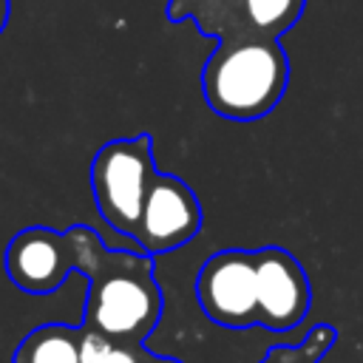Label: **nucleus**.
<instances>
[{
  "instance_id": "nucleus-1",
  "label": "nucleus",
  "mask_w": 363,
  "mask_h": 363,
  "mask_svg": "<svg viewBox=\"0 0 363 363\" xmlns=\"http://www.w3.org/2000/svg\"><path fill=\"white\" fill-rule=\"evenodd\" d=\"M74 269L88 278L85 329L105 335L119 346H142L162 318V289L153 281V255L108 250L102 238L74 224L65 230Z\"/></svg>"
},
{
  "instance_id": "nucleus-2",
  "label": "nucleus",
  "mask_w": 363,
  "mask_h": 363,
  "mask_svg": "<svg viewBox=\"0 0 363 363\" xmlns=\"http://www.w3.org/2000/svg\"><path fill=\"white\" fill-rule=\"evenodd\" d=\"M289 82V60L278 37L230 34L201 68L204 102L224 119L250 122L278 108Z\"/></svg>"
},
{
  "instance_id": "nucleus-3",
  "label": "nucleus",
  "mask_w": 363,
  "mask_h": 363,
  "mask_svg": "<svg viewBox=\"0 0 363 363\" xmlns=\"http://www.w3.org/2000/svg\"><path fill=\"white\" fill-rule=\"evenodd\" d=\"M156 173L150 133L113 139L96 150L91 162V190L108 227L133 238L147 187Z\"/></svg>"
},
{
  "instance_id": "nucleus-4",
  "label": "nucleus",
  "mask_w": 363,
  "mask_h": 363,
  "mask_svg": "<svg viewBox=\"0 0 363 363\" xmlns=\"http://www.w3.org/2000/svg\"><path fill=\"white\" fill-rule=\"evenodd\" d=\"M196 301L201 312L224 329L258 326L255 255L250 250H218L196 275Z\"/></svg>"
},
{
  "instance_id": "nucleus-5",
  "label": "nucleus",
  "mask_w": 363,
  "mask_h": 363,
  "mask_svg": "<svg viewBox=\"0 0 363 363\" xmlns=\"http://www.w3.org/2000/svg\"><path fill=\"white\" fill-rule=\"evenodd\" d=\"M199 227H201V204L193 187L179 176L156 173L133 230L136 247L147 255H162L190 244Z\"/></svg>"
},
{
  "instance_id": "nucleus-6",
  "label": "nucleus",
  "mask_w": 363,
  "mask_h": 363,
  "mask_svg": "<svg viewBox=\"0 0 363 363\" xmlns=\"http://www.w3.org/2000/svg\"><path fill=\"white\" fill-rule=\"evenodd\" d=\"M255 255L258 326L269 332H289L303 323L312 289L301 261L284 247H261Z\"/></svg>"
},
{
  "instance_id": "nucleus-7",
  "label": "nucleus",
  "mask_w": 363,
  "mask_h": 363,
  "mask_svg": "<svg viewBox=\"0 0 363 363\" xmlns=\"http://www.w3.org/2000/svg\"><path fill=\"white\" fill-rule=\"evenodd\" d=\"M74 269L68 235L51 227H26L6 247V272L11 284L31 295L54 292Z\"/></svg>"
},
{
  "instance_id": "nucleus-8",
  "label": "nucleus",
  "mask_w": 363,
  "mask_h": 363,
  "mask_svg": "<svg viewBox=\"0 0 363 363\" xmlns=\"http://www.w3.org/2000/svg\"><path fill=\"white\" fill-rule=\"evenodd\" d=\"M79 337H82L79 326H68V323L37 326L20 340L14 352V363H82Z\"/></svg>"
},
{
  "instance_id": "nucleus-9",
  "label": "nucleus",
  "mask_w": 363,
  "mask_h": 363,
  "mask_svg": "<svg viewBox=\"0 0 363 363\" xmlns=\"http://www.w3.org/2000/svg\"><path fill=\"white\" fill-rule=\"evenodd\" d=\"M303 9L306 0H238L235 34L281 37L289 26H295Z\"/></svg>"
},
{
  "instance_id": "nucleus-10",
  "label": "nucleus",
  "mask_w": 363,
  "mask_h": 363,
  "mask_svg": "<svg viewBox=\"0 0 363 363\" xmlns=\"http://www.w3.org/2000/svg\"><path fill=\"white\" fill-rule=\"evenodd\" d=\"M335 343L332 323H315L298 346H272L258 363H320Z\"/></svg>"
},
{
  "instance_id": "nucleus-11",
  "label": "nucleus",
  "mask_w": 363,
  "mask_h": 363,
  "mask_svg": "<svg viewBox=\"0 0 363 363\" xmlns=\"http://www.w3.org/2000/svg\"><path fill=\"white\" fill-rule=\"evenodd\" d=\"M91 363H147V352L142 346H119L113 343Z\"/></svg>"
},
{
  "instance_id": "nucleus-12",
  "label": "nucleus",
  "mask_w": 363,
  "mask_h": 363,
  "mask_svg": "<svg viewBox=\"0 0 363 363\" xmlns=\"http://www.w3.org/2000/svg\"><path fill=\"white\" fill-rule=\"evenodd\" d=\"M6 20H9V0H0V31L6 28Z\"/></svg>"
},
{
  "instance_id": "nucleus-13",
  "label": "nucleus",
  "mask_w": 363,
  "mask_h": 363,
  "mask_svg": "<svg viewBox=\"0 0 363 363\" xmlns=\"http://www.w3.org/2000/svg\"><path fill=\"white\" fill-rule=\"evenodd\" d=\"M147 363H182V360H176V357H164V354H147Z\"/></svg>"
}]
</instances>
